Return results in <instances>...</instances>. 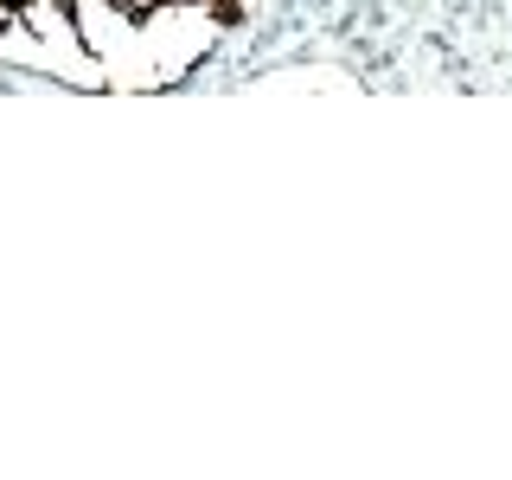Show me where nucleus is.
I'll use <instances>...</instances> for the list:
<instances>
[]
</instances>
